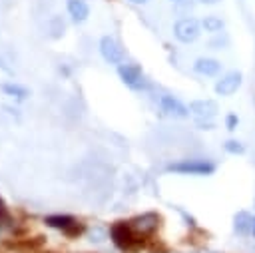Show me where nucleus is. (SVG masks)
<instances>
[{"label":"nucleus","instance_id":"1","mask_svg":"<svg viewBox=\"0 0 255 253\" xmlns=\"http://www.w3.org/2000/svg\"><path fill=\"white\" fill-rule=\"evenodd\" d=\"M110 237H112V241L116 243V247L122 249V251H135V249H139V247L143 245V241H141L143 237L135 235V231L131 229L129 221H128V223H126V221L114 223V225L110 227Z\"/></svg>","mask_w":255,"mask_h":253},{"label":"nucleus","instance_id":"2","mask_svg":"<svg viewBox=\"0 0 255 253\" xmlns=\"http://www.w3.org/2000/svg\"><path fill=\"white\" fill-rule=\"evenodd\" d=\"M165 169L181 175H211L215 171V163L209 159H179L169 163Z\"/></svg>","mask_w":255,"mask_h":253},{"label":"nucleus","instance_id":"3","mask_svg":"<svg viewBox=\"0 0 255 253\" xmlns=\"http://www.w3.org/2000/svg\"><path fill=\"white\" fill-rule=\"evenodd\" d=\"M173 36L183 44H191L201 36V22L195 18H179L173 24Z\"/></svg>","mask_w":255,"mask_h":253},{"label":"nucleus","instance_id":"4","mask_svg":"<svg viewBox=\"0 0 255 253\" xmlns=\"http://www.w3.org/2000/svg\"><path fill=\"white\" fill-rule=\"evenodd\" d=\"M129 225L131 229L135 231V235L139 237H149L157 231L159 227V215L153 213V211H147V213H141V215H135L133 219H129Z\"/></svg>","mask_w":255,"mask_h":253},{"label":"nucleus","instance_id":"5","mask_svg":"<svg viewBox=\"0 0 255 253\" xmlns=\"http://www.w3.org/2000/svg\"><path fill=\"white\" fill-rule=\"evenodd\" d=\"M118 74H120L122 82L131 90H141L147 84V80H145V76H143V72L137 64H124L122 62L118 66Z\"/></svg>","mask_w":255,"mask_h":253},{"label":"nucleus","instance_id":"6","mask_svg":"<svg viewBox=\"0 0 255 253\" xmlns=\"http://www.w3.org/2000/svg\"><path fill=\"white\" fill-rule=\"evenodd\" d=\"M187 108L197 122H211L219 112V106L215 100H193Z\"/></svg>","mask_w":255,"mask_h":253},{"label":"nucleus","instance_id":"7","mask_svg":"<svg viewBox=\"0 0 255 253\" xmlns=\"http://www.w3.org/2000/svg\"><path fill=\"white\" fill-rule=\"evenodd\" d=\"M243 84V74L239 70H231L227 74H223L217 82H215V94L219 96H233Z\"/></svg>","mask_w":255,"mask_h":253},{"label":"nucleus","instance_id":"8","mask_svg":"<svg viewBox=\"0 0 255 253\" xmlns=\"http://www.w3.org/2000/svg\"><path fill=\"white\" fill-rule=\"evenodd\" d=\"M100 52H102V56H104V60L106 62H110V64H122L124 62V48L118 44V40L116 38H112V36H104L102 40H100Z\"/></svg>","mask_w":255,"mask_h":253},{"label":"nucleus","instance_id":"9","mask_svg":"<svg viewBox=\"0 0 255 253\" xmlns=\"http://www.w3.org/2000/svg\"><path fill=\"white\" fill-rule=\"evenodd\" d=\"M159 108H161V112L165 114V116H169V118H187L189 116V108L187 106H183L177 98H173V96H169V94H163L161 98H159Z\"/></svg>","mask_w":255,"mask_h":253},{"label":"nucleus","instance_id":"10","mask_svg":"<svg viewBox=\"0 0 255 253\" xmlns=\"http://www.w3.org/2000/svg\"><path fill=\"white\" fill-rule=\"evenodd\" d=\"M193 70L197 72V74H201V76H217L219 72H221V62L219 60H215V58H197L195 62H193Z\"/></svg>","mask_w":255,"mask_h":253},{"label":"nucleus","instance_id":"11","mask_svg":"<svg viewBox=\"0 0 255 253\" xmlns=\"http://www.w3.org/2000/svg\"><path fill=\"white\" fill-rule=\"evenodd\" d=\"M233 231L241 237H247L251 235L253 231V215L247 213V211H237L235 217H233Z\"/></svg>","mask_w":255,"mask_h":253},{"label":"nucleus","instance_id":"12","mask_svg":"<svg viewBox=\"0 0 255 253\" xmlns=\"http://www.w3.org/2000/svg\"><path fill=\"white\" fill-rule=\"evenodd\" d=\"M68 12L74 22H84L90 14V8L84 0H68Z\"/></svg>","mask_w":255,"mask_h":253},{"label":"nucleus","instance_id":"13","mask_svg":"<svg viewBox=\"0 0 255 253\" xmlns=\"http://www.w3.org/2000/svg\"><path fill=\"white\" fill-rule=\"evenodd\" d=\"M201 28H203L205 32H209V34H221V30L225 28V22H223L219 16L209 14V16H205V18L201 20Z\"/></svg>","mask_w":255,"mask_h":253},{"label":"nucleus","instance_id":"14","mask_svg":"<svg viewBox=\"0 0 255 253\" xmlns=\"http://www.w3.org/2000/svg\"><path fill=\"white\" fill-rule=\"evenodd\" d=\"M46 223H48L50 227H56V229L68 231V229L76 223V219H74L72 215H50V217H46Z\"/></svg>","mask_w":255,"mask_h":253},{"label":"nucleus","instance_id":"15","mask_svg":"<svg viewBox=\"0 0 255 253\" xmlns=\"http://www.w3.org/2000/svg\"><path fill=\"white\" fill-rule=\"evenodd\" d=\"M2 92L8 94V96H14V98H18V100H24V98L28 96V90L22 88V86H16V84H4V86H2Z\"/></svg>","mask_w":255,"mask_h":253},{"label":"nucleus","instance_id":"16","mask_svg":"<svg viewBox=\"0 0 255 253\" xmlns=\"http://www.w3.org/2000/svg\"><path fill=\"white\" fill-rule=\"evenodd\" d=\"M223 149H225L227 153H231V155H241V153H245V145H243L241 141H237V139H227V141L223 143Z\"/></svg>","mask_w":255,"mask_h":253},{"label":"nucleus","instance_id":"17","mask_svg":"<svg viewBox=\"0 0 255 253\" xmlns=\"http://www.w3.org/2000/svg\"><path fill=\"white\" fill-rule=\"evenodd\" d=\"M12 227V215L8 213V207L4 205V201L0 199V229H8Z\"/></svg>","mask_w":255,"mask_h":253},{"label":"nucleus","instance_id":"18","mask_svg":"<svg viewBox=\"0 0 255 253\" xmlns=\"http://www.w3.org/2000/svg\"><path fill=\"white\" fill-rule=\"evenodd\" d=\"M64 28H66V26H64V22H62V18H58V16L52 18V22H50V32H52L54 38H60V36L64 34Z\"/></svg>","mask_w":255,"mask_h":253},{"label":"nucleus","instance_id":"19","mask_svg":"<svg viewBox=\"0 0 255 253\" xmlns=\"http://www.w3.org/2000/svg\"><path fill=\"white\" fill-rule=\"evenodd\" d=\"M104 239H106V229H104V227H100V225H96V227L90 231V241L100 243V241H104Z\"/></svg>","mask_w":255,"mask_h":253},{"label":"nucleus","instance_id":"20","mask_svg":"<svg viewBox=\"0 0 255 253\" xmlns=\"http://www.w3.org/2000/svg\"><path fill=\"white\" fill-rule=\"evenodd\" d=\"M237 126H239L237 114H227V116H225V127H227L229 131H233V129H237Z\"/></svg>","mask_w":255,"mask_h":253},{"label":"nucleus","instance_id":"21","mask_svg":"<svg viewBox=\"0 0 255 253\" xmlns=\"http://www.w3.org/2000/svg\"><path fill=\"white\" fill-rule=\"evenodd\" d=\"M199 2H201V4H217L219 0H199Z\"/></svg>","mask_w":255,"mask_h":253},{"label":"nucleus","instance_id":"22","mask_svg":"<svg viewBox=\"0 0 255 253\" xmlns=\"http://www.w3.org/2000/svg\"><path fill=\"white\" fill-rule=\"evenodd\" d=\"M129 2H133V4H145L147 0H129Z\"/></svg>","mask_w":255,"mask_h":253},{"label":"nucleus","instance_id":"23","mask_svg":"<svg viewBox=\"0 0 255 253\" xmlns=\"http://www.w3.org/2000/svg\"><path fill=\"white\" fill-rule=\"evenodd\" d=\"M251 235L255 237V215H253V231H251Z\"/></svg>","mask_w":255,"mask_h":253},{"label":"nucleus","instance_id":"24","mask_svg":"<svg viewBox=\"0 0 255 253\" xmlns=\"http://www.w3.org/2000/svg\"><path fill=\"white\" fill-rule=\"evenodd\" d=\"M171 2H173V4H179V2H183V0H171Z\"/></svg>","mask_w":255,"mask_h":253}]
</instances>
